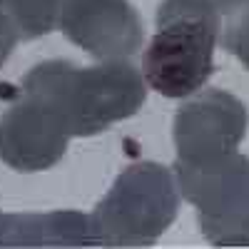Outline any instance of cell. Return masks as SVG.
<instances>
[{"mask_svg":"<svg viewBox=\"0 0 249 249\" xmlns=\"http://www.w3.org/2000/svg\"><path fill=\"white\" fill-rule=\"evenodd\" d=\"M0 247L25 249H65V247H97L92 219L77 210L8 214Z\"/></svg>","mask_w":249,"mask_h":249,"instance_id":"8","label":"cell"},{"mask_svg":"<svg viewBox=\"0 0 249 249\" xmlns=\"http://www.w3.org/2000/svg\"><path fill=\"white\" fill-rule=\"evenodd\" d=\"M20 90L50 102L65 117L72 137L100 135L140 112L147 100L144 75L124 60H102L92 68L45 60L23 77Z\"/></svg>","mask_w":249,"mask_h":249,"instance_id":"1","label":"cell"},{"mask_svg":"<svg viewBox=\"0 0 249 249\" xmlns=\"http://www.w3.org/2000/svg\"><path fill=\"white\" fill-rule=\"evenodd\" d=\"M18 40H20V33H18L15 23L10 20L8 13L0 10V68L5 65V60H8L10 53L15 50Z\"/></svg>","mask_w":249,"mask_h":249,"instance_id":"11","label":"cell"},{"mask_svg":"<svg viewBox=\"0 0 249 249\" xmlns=\"http://www.w3.org/2000/svg\"><path fill=\"white\" fill-rule=\"evenodd\" d=\"M179 212V187L170 167L135 162L124 167L90 214L97 247H150Z\"/></svg>","mask_w":249,"mask_h":249,"instance_id":"3","label":"cell"},{"mask_svg":"<svg viewBox=\"0 0 249 249\" xmlns=\"http://www.w3.org/2000/svg\"><path fill=\"white\" fill-rule=\"evenodd\" d=\"M210 3H212V5H214V8H219V5H222V3H224V0H210Z\"/></svg>","mask_w":249,"mask_h":249,"instance_id":"13","label":"cell"},{"mask_svg":"<svg viewBox=\"0 0 249 249\" xmlns=\"http://www.w3.org/2000/svg\"><path fill=\"white\" fill-rule=\"evenodd\" d=\"M70 127L50 102L20 90L0 117V160L15 172H43L62 160Z\"/></svg>","mask_w":249,"mask_h":249,"instance_id":"6","label":"cell"},{"mask_svg":"<svg viewBox=\"0 0 249 249\" xmlns=\"http://www.w3.org/2000/svg\"><path fill=\"white\" fill-rule=\"evenodd\" d=\"M65 0H0V10L15 23L20 40H35L60 25Z\"/></svg>","mask_w":249,"mask_h":249,"instance_id":"9","label":"cell"},{"mask_svg":"<svg viewBox=\"0 0 249 249\" xmlns=\"http://www.w3.org/2000/svg\"><path fill=\"white\" fill-rule=\"evenodd\" d=\"M179 195L195 204L204 239L214 247H249V157L232 152L204 167L175 162Z\"/></svg>","mask_w":249,"mask_h":249,"instance_id":"4","label":"cell"},{"mask_svg":"<svg viewBox=\"0 0 249 249\" xmlns=\"http://www.w3.org/2000/svg\"><path fill=\"white\" fill-rule=\"evenodd\" d=\"M219 10V40L244 68H249V0H224Z\"/></svg>","mask_w":249,"mask_h":249,"instance_id":"10","label":"cell"},{"mask_svg":"<svg viewBox=\"0 0 249 249\" xmlns=\"http://www.w3.org/2000/svg\"><path fill=\"white\" fill-rule=\"evenodd\" d=\"M219 10L210 0H162L157 33L142 55L144 82L164 97H190L214 72Z\"/></svg>","mask_w":249,"mask_h":249,"instance_id":"2","label":"cell"},{"mask_svg":"<svg viewBox=\"0 0 249 249\" xmlns=\"http://www.w3.org/2000/svg\"><path fill=\"white\" fill-rule=\"evenodd\" d=\"M5 219H8V214H3V212H0V244H3V232H5Z\"/></svg>","mask_w":249,"mask_h":249,"instance_id":"12","label":"cell"},{"mask_svg":"<svg viewBox=\"0 0 249 249\" xmlns=\"http://www.w3.org/2000/svg\"><path fill=\"white\" fill-rule=\"evenodd\" d=\"M249 115L239 97L210 88L199 90L175 115V147L177 162L204 167L237 152L247 135Z\"/></svg>","mask_w":249,"mask_h":249,"instance_id":"5","label":"cell"},{"mask_svg":"<svg viewBox=\"0 0 249 249\" xmlns=\"http://www.w3.org/2000/svg\"><path fill=\"white\" fill-rule=\"evenodd\" d=\"M57 28L97 60H124L144 43L142 20L130 0H65Z\"/></svg>","mask_w":249,"mask_h":249,"instance_id":"7","label":"cell"}]
</instances>
